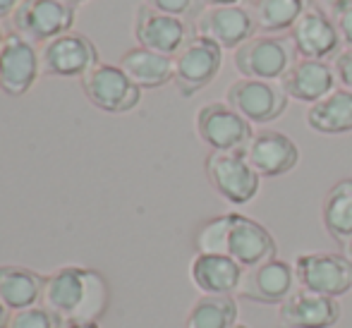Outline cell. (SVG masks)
<instances>
[{"mask_svg": "<svg viewBox=\"0 0 352 328\" xmlns=\"http://www.w3.org/2000/svg\"><path fill=\"white\" fill-rule=\"evenodd\" d=\"M43 281L38 273L22 266H0V302L10 311L29 309L43 300Z\"/></svg>", "mask_w": 352, "mask_h": 328, "instance_id": "23", "label": "cell"}, {"mask_svg": "<svg viewBox=\"0 0 352 328\" xmlns=\"http://www.w3.org/2000/svg\"><path fill=\"white\" fill-rule=\"evenodd\" d=\"M256 22L247 8H206L197 17V34L211 39L223 51H237L254 39Z\"/></svg>", "mask_w": 352, "mask_h": 328, "instance_id": "16", "label": "cell"}, {"mask_svg": "<svg viewBox=\"0 0 352 328\" xmlns=\"http://www.w3.org/2000/svg\"><path fill=\"white\" fill-rule=\"evenodd\" d=\"M204 168L216 195L232 206H245L259 195L261 175L250 163L247 151H211Z\"/></svg>", "mask_w": 352, "mask_h": 328, "instance_id": "2", "label": "cell"}, {"mask_svg": "<svg viewBox=\"0 0 352 328\" xmlns=\"http://www.w3.org/2000/svg\"><path fill=\"white\" fill-rule=\"evenodd\" d=\"M321 223H324V230L340 245H345L352 237V177L338 180L326 192Z\"/></svg>", "mask_w": 352, "mask_h": 328, "instance_id": "24", "label": "cell"}, {"mask_svg": "<svg viewBox=\"0 0 352 328\" xmlns=\"http://www.w3.org/2000/svg\"><path fill=\"white\" fill-rule=\"evenodd\" d=\"M8 328H60V316L46 307H29L10 314Z\"/></svg>", "mask_w": 352, "mask_h": 328, "instance_id": "28", "label": "cell"}, {"mask_svg": "<svg viewBox=\"0 0 352 328\" xmlns=\"http://www.w3.org/2000/svg\"><path fill=\"white\" fill-rule=\"evenodd\" d=\"M340 302L336 297L295 290L278 307L280 328H333L340 321Z\"/></svg>", "mask_w": 352, "mask_h": 328, "instance_id": "17", "label": "cell"}, {"mask_svg": "<svg viewBox=\"0 0 352 328\" xmlns=\"http://www.w3.org/2000/svg\"><path fill=\"white\" fill-rule=\"evenodd\" d=\"M237 314L240 309L232 295H201L187 314V328H232Z\"/></svg>", "mask_w": 352, "mask_h": 328, "instance_id": "26", "label": "cell"}, {"mask_svg": "<svg viewBox=\"0 0 352 328\" xmlns=\"http://www.w3.org/2000/svg\"><path fill=\"white\" fill-rule=\"evenodd\" d=\"M247 158L261 177H283L300 163V146L278 130H261L247 146Z\"/></svg>", "mask_w": 352, "mask_h": 328, "instance_id": "18", "label": "cell"}, {"mask_svg": "<svg viewBox=\"0 0 352 328\" xmlns=\"http://www.w3.org/2000/svg\"><path fill=\"white\" fill-rule=\"evenodd\" d=\"M77 12L72 5L60 0H24L12 14V29L29 43H48L53 39L70 34Z\"/></svg>", "mask_w": 352, "mask_h": 328, "instance_id": "6", "label": "cell"}, {"mask_svg": "<svg viewBox=\"0 0 352 328\" xmlns=\"http://www.w3.org/2000/svg\"><path fill=\"white\" fill-rule=\"evenodd\" d=\"M235 69L245 79L280 82L297 63V51L290 36H254L235 51Z\"/></svg>", "mask_w": 352, "mask_h": 328, "instance_id": "3", "label": "cell"}, {"mask_svg": "<svg viewBox=\"0 0 352 328\" xmlns=\"http://www.w3.org/2000/svg\"><path fill=\"white\" fill-rule=\"evenodd\" d=\"M206 8H245L252 0H201Z\"/></svg>", "mask_w": 352, "mask_h": 328, "instance_id": "32", "label": "cell"}, {"mask_svg": "<svg viewBox=\"0 0 352 328\" xmlns=\"http://www.w3.org/2000/svg\"><path fill=\"white\" fill-rule=\"evenodd\" d=\"M41 74V53L19 34L5 36L0 48V89L8 96H24Z\"/></svg>", "mask_w": 352, "mask_h": 328, "instance_id": "12", "label": "cell"}, {"mask_svg": "<svg viewBox=\"0 0 352 328\" xmlns=\"http://www.w3.org/2000/svg\"><path fill=\"white\" fill-rule=\"evenodd\" d=\"M8 307L0 302V328H8V321H10V314H8Z\"/></svg>", "mask_w": 352, "mask_h": 328, "instance_id": "35", "label": "cell"}, {"mask_svg": "<svg viewBox=\"0 0 352 328\" xmlns=\"http://www.w3.org/2000/svg\"><path fill=\"white\" fill-rule=\"evenodd\" d=\"M223 67V48L197 34L175 56V87L182 96H195L218 77Z\"/></svg>", "mask_w": 352, "mask_h": 328, "instance_id": "9", "label": "cell"}, {"mask_svg": "<svg viewBox=\"0 0 352 328\" xmlns=\"http://www.w3.org/2000/svg\"><path fill=\"white\" fill-rule=\"evenodd\" d=\"M245 268L228 254H197L190 263V278L201 295H235Z\"/></svg>", "mask_w": 352, "mask_h": 328, "instance_id": "20", "label": "cell"}, {"mask_svg": "<svg viewBox=\"0 0 352 328\" xmlns=\"http://www.w3.org/2000/svg\"><path fill=\"white\" fill-rule=\"evenodd\" d=\"M232 328H250V326H245V324H235Z\"/></svg>", "mask_w": 352, "mask_h": 328, "instance_id": "39", "label": "cell"}, {"mask_svg": "<svg viewBox=\"0 0 352 328\" xmlns=\"http://www.w3.org/2000/svg\"><path fill=\"white\" fill-rule=\"evenodd\" d=\"M333 3H352V0H333Z\"/></svg>", "mask_w": 352, "mask_h": 328, "instance_id": "40", "label": "cell"}, {"mask_svg": "<svg viewBox=\"0 0 352 328\" xmlns=\"http://www.w3.org/2000/svg\"><path fill=\"white\" fill-rule=\"evenodd\" d=\"M135 36L142 48L156 51L161 56H177L197 34H192L190 24L182 17L163 14L158 10L142 5L137 10L135 19Z\"/></svg>", "mask_w": 352, "mask_h": 328, "instance_id": "11", "label": "cell"}, {"mask_svg": "<svg viewBox=\"0 0 352 328\" xmlns=\"http://www.w3.org/2000/svg\"><path fill=\"white\" fill-rule=\"evenodd\" d=\"M278 245H276L271 230L264 223L232 211L230 235H228V256H232L242 268H254L261 263L278 259Z\"/></svg>", "mask_w": 352, "mask_h": 328, "instance_id": "13", "label": "cell"}, {"mask_svg": "<svg viewBox=\"0 0 352 328\" xmlns=\"http://www.w3.org/2000/svg\"><path fill=\"white\" fill-rule=\"evenodd\" d=\"M295 268L290 261L271 259L261 266L247 268L237 295L256 305H283L295 292Z\"/></svg>", "mask_w": 352, "mask_h": 328, "instance_id": "14", "label": "cell"}, {"mask_svg": "<svg viewBox=\"0 0 352 328\" xmlns=\"http://www.w3.org/2000/svg\"><path fill=\"white\" fill-rule=\"evenodd\" d=\"M41 72L51 77H84L98 65V51L84 34H63L43 43Z\"/></svg>", "mask_w": 352, "mask_h": 328, "instance_id": "10", "label": "cell"}, {"mask_svg": "<svg viewBox=\"0 0 352 328\" xmlns=\"http://www.w3.org/2000/svg\"><path fill=\"white\" fill-rule=\"evenodd\" d=\"M232 211L213 216L197 230V254H228V235H230Z\"/></svg>", "mask_w": 352, "mask_h": 328, "instance_id": "27", "label": "cell"}, {"mask_svg": "<svg viewBox=\"0 0 352 328\" xmlns=\"http://www.w3.org/2000/svg\"><path fill=\"white\" fill-rule=\"evenodd\" d=\"M3 43H5V36H3V29H0V48H3Z\"/></svg>", "mask_w": 352, "mask_h": 328, "instance_id": "38", "label": "cell"}, {"mask_svg": "<svg viewBox=\"0 0 352 328\" xmlns=\"http://www.w3.org/2000/svg\"><path fill=\"white\" fill-rule=\"evenodd\" d=\"M343 247H345V256H348V259L352 261V237H350V240H348V242H345V245H343Z\"/></svg>", "mask_w": 352, "mask_h": 328, "instance_id": "36", "label": "cell"}, {"mask_svg": "<svg viewBox=\"0 0 352 328\" xmlns=\"http://www.w3.org/2000/svg\"><path fill=\"white\" fill-rule=\"evenodd\" d=\"M336 84H338V79H336V72L329 63L305 61V58H300L280 79V87L287 94V98L307 103V106H314L316 101L329 96L336 89Z\"/></svg>", "mask_w": 352, "mask_h": 328, "instance_id": "19", "label": "cell"}, {"mask_svg": "<svg viewBox=\"0 0 352 328\" xmlns=\"http://www.w3.org/2000/svg\"><path fill=\"white\" fill-rule=\"evenodd\" d=\"M292 268L302 290L336 300L352 290V261L338 252H302Z\"/></svg>", "mask_w": 352, "mask_h": 328, "instance_id": "4", "label": "cell"}, {"mask_svg": "<svg viewBox=\"0 0 352 328\" xmlns=\"http://www.w3.org/2000/svg\"><path fill=\"white\" fill-rule=\"evenodd\" d=\"M65 328H98L96 321H70Z\"/></svg>", "mask_w": 352, "mask_h": 328, "instance_id": "34", "label": "cell"}, {"mask_svg": "<svg viewBox=\"0 0 352 328\" xmlns=\"http://www.w3.org/2000/svg\"><path fill=\"white\" fill-rule=\"evenodd\" d=\"M43 305L70 321H96L108 305V285L96 271L65 266L46 278Z\"/></svg>", "mask_w": 352, "mask_h": 328, "instance_id": "1", "label": "cell"}, {"mask_svg": "<svg viewBox=\"0 0 352 328\" xmlns=\"http://www.w3.org/2000/svg\"><path fill=\"white\" fill-rule=\"evenodd\" d=\"M60 3H65V5H72V8H77V5L87 3V0H60Z\"/></svg>", "mask_w": 352, "mask_h": 328, "instance_id": "37", "label": "cell"}, {"mask_svg": "<svg viewBox=\"0 0 352 328\" xmlns=\"http://www.w3.org/2000/svg\"><path fill=\"white\" fill-rule=\"evenodd\" d=\"M226 103L235 108L252 125H269L287 111V94L280 82H261V79H237L228 87Z\"/></svg>", "mask_w": 352, "mask_h": 328, "instance_id": "7", "label": "cell"}, {"mask_svg": "<svg viewBox=\"0 0 352 328\" xmlns=\"http://www.w3.org/2000/svg\"><path fill=\"white\" fill-rule=\"evenodd\" d=\"M197 134L211 151H247L254 127L226 101H211L197 111Z\"/></svg>", "mask_w": 352, "mask_h": 328, "instance_id": "5", "label": "cell"}, {"mask_svg": "<svg viewBox=\"0 0 352 328\" xmlns=\"http://www.w3.org/2000/svg\"><path fill=\"white\" fill-rule=\"evenodd\" d=\"M307 127L319 134L352 132V91L333 89L326 98L307 108Z\"/></svg>", "mask_w": 352, "mask_h": 328, "instance_id": "22", "label": "cell"}, {"mask_svg": "<svg viewBox=\"0 0 352 328\" xmlns=\"http://www.w3.org/2000/svg\"><path fill=\"white\" fill-rule=\"evenodd\" d=\"M120 67L140 89H161L175 79V61L148 48H132L122 56Z\"/></svg>", "mask_w": 352, "mask_h": 328, "instance_id": "21", "label": "cell"}, {"mask_svg": "<svg viewBox=\"0 0 352 328\" xmlns=\"http://www.w3.org/2000/svg\"><path fill=\"white\" fill-rule=\"evenodd\" d=\"M22 3H24V0H0V19L14 14V10H17Z\"/></svg>", "mask_w": 352, "mask_h": 328, "instance_id": "33", "label": "cell"}, {"mask_svg": "<svg viewBox=\"0 0 352 328\" xmlns=\"http://www.w3.org/2000/svg\"><path fill=\"white\" fill-rule=\"evenodd\" d=\"M333 72H336V79H338L340 87L352 91V51H350V48L336 56Z\"/></svg>", "mask_w": 352, "mask_h": 328, "instance_id": "31", "label": "cell"}, {"mask_svg": "<svg viewBox=\"0 0 352 328\" xmlns=\"http://www.w3.org/2000/svg\"><path fill=\"white\" fill-rule=\"evenodd\" d=\"M84 96L103 113H130L140 106L142 89L120 65H96L82 77Z\"/></svg>", "mask_w": 352, "mask_h": 328, "instance_id": "8", "label": "cell"}, {"mask_svg": "<svg viewBox=\"0 0 352 328\" xmlns=\"http://www.w3.org/2000/svg\"><path fill=\"white\" fill-rule=\"evenodd\" d=\"M336 12V27L340 32L343 43L352 51V3H333Z\"/></svg>", "mask_w": 352, "mask_h": 328, "instance_id": "30", "label": "cell"}, {"mask_svg": "<svg viewBox=\"0 0 352 328\" xmlns=\"http://www.w3.org/2000/svg\"><path fill=\"white\" fill-rule=\"evenodd\" d=\"M144 5L158 10L163 14H173V17H190L199 10V0H146Z\"/></svg>", "mask_w": 352, "mask_h": 328, "instance_id": "29", "label": "cell"}, {"mask_svg": "<svg viewBox=\"0 0 352 328\" xmlns=\"http://www.w3.org/2000/svg\"><path fill=\"white\" fill-rule=\"evenodd\" d=\"M309 8V0H254V22L256 32H264L266 36H280L283 32H290L297 19Z\"/></svg>", "mask_w": 352, "mask_h": 328, "instance_id": "25", "label": "cell"}, {"mask_svg": "<svg viewBox=\"0 0 352 328\" xmlns=\"http://www.w3.org/2000/svg\"><path fill=\"white\" fill-rule=\"evenodd\" d=\"M290 39L295 43V51L305 61H326L336 56L340 48V32L336 27V19H331L316 5L305 10L297 24L290 29Z\"/></svg>", "mask_w": 352, "mask_h": 328, "instance_id": "15", "label": "cell"}]
</instances>
